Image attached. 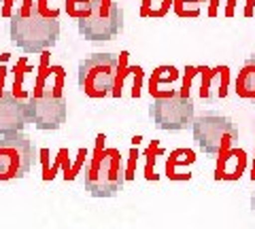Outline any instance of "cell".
<instances>
[{"instance_id":"8","label":"cell","mask_w":255,"mask_h":229,"mask_svg":"<svg viewBox=\"0 0 255 229\" xmlns=\"http://www.w3.org/2000/svg\"><path fill=\"white\" fill-rule=\"evenodd\" d=\"M66 115H68L66 100L55 91H43L28 100V117L36 130L43 132L60 130L64 121H66Z\"/></svg>"},{"instance_id":"5","label":"cell","mask_w":255,"mask_h":229,"mask_svg":"<svg viewBox=\"0 0 255 229\" xmlns=\"http://www.w3.org/2000/svg\"><path fill=\"white\" fill-rule=\"evenodd\" d=\"M191 132L198 149L206 155H219L238 140V130L232 119L215 113L196 117L191 123Z\"/></svg>"},{"instance_id":"2","label":"cell","mask_w":255,"mask_h":229,"mask_svg":"<svg viewBox=\"0 0 255 229\" xmlns=\"http://www.w3.org/2000/svg\"><path fill=\"white\" fill-rule=\"evenodd\" d=\"M126 168L119 151L105 149L98 151L83 174V187L94 197H115L124 189Z\"/></svg>"},{"instance_id":"1","label":"cell","mask_w":255,"mask_h":229,"mask_svg":"<svg viewBox=\"0 0 255 229\" xmlns=\"http://www.w3.org/2000/svg\"><path fill=\"white\" fill-rule=\"evenodd\" d=\"M11 43L23 53H41L58 43L60 19L55 15H45L38 9H23L11 15L9 21Z\"/></svg>"},{"instance_id":"3","label":"cell","mask_w":255,"mask_h":229,"mask_svg":"<svg viewBox=\"0 0 255 229\" xmlns=\"http://www.w3.org/2000/svg\"><path fill=\"white\" fill-rule=\"evenodd\" d=\"M77 19L79 34L92 43L111 41L124 30V11L115 0H90Z\"/></svg>"},{"instance_id":"9","label":"cell","mask_w":255,"mask_h":229,"mask_svg":"<svg viewBox=\"0 0 255 229\" xmlns=\"http://www.w3.org/2000/svg\"><path fill=\"white\" fill-rule=\"evenodd\" d=\"M28 123V102L19 100L13 93H0V136L23 132Z\"/></svg>"},{"instance_id":"11","label":"cell","mask_w":255,"mask_h":229,"mask_svg":"<svg viewBox=\"0 0 255 229\" xmlns=\"http://www.w3.org/2000/svg\"><path fill=\"white\" fill-rule=\"evenodd\" d=\"M181 2H189V4H200V2H206V0H181Z\"/></svg>"},{"instance_id":"7","label":"cell","mask_w":255,"mask_h":229,"mask_svg":"<svg viewBox=\"0 0 255 229\" xmlns=\"http://www.w3.org/2000/svg\"><path fill=\"white\" fill-rule=\"evenodd\" d=\"M194 102L187 96L174 93V96L166 98H155L149 106V115L153 119L155 128L166 130V132H181L191 128L196 115H194Z\"/></svg>"},{"instance_id":"12","label":"cell","mask_w":255,"mask_h":229,"mask_svg":"<svg viewBox=\"0 0 255 229\" xmlns=\"http://www.w3.org/2000/svg\"><path fill=\"white\" fill-rule=\"evenodd\" d=\"M253 210H255V195H253Z\"/></svg>"},{"instance_id":"4","label":"cell","mask_w":255,"mask_h":229,"mask_svg":"<svg viewBox=\"0 0 255 229\" xmlns=\"http://www.w3.org/2000/svg\"><path fill=\"white\" fill-rule=\"evenodd\" d=\"M122 62L115 53H94L79 62L77 81L90 98H105L115 89Z\"/></svg>"},{"instance_id":"10","label":"cell","mask_w":255,"mask_h":229,"mask_svg":"<svg viewBox=\"0 0 255 229\" xmlns=\"http://www.w3.org/2000/svg\"><path fill=\"white\" fill-rule=\"evenodd\" d=\"M236 93L255 104V53L247 58L236 76Z\"/></svg>"},{"instance_id":"6","label":"cell","mask_w":255,"mask_h":229,"mask_svg":"<svg viewBox=\"0 0 255 229\" xmlns=\"http://www.w3.org/2000/svg\"><path fill=\"white\" fill-rule=\"evenodd\" d=\"M36 147L32 145L28 134L17 132L0 136V180L23 178L34 165Z\"/></svg>"}]
</instances>
